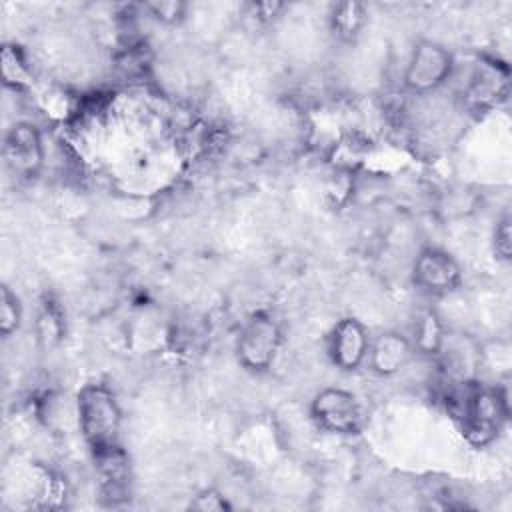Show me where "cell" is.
I'll list each match as a JSON object with an SVG mask.
<instances>
[{
    "label": "cell",
    "mask_w": 512,
    "mask_h": 512,
    "mask_svg": "<svg viewBox=\"0 0 512 512\" xmlns=\"http://www.w3.org/2000/svg\"><path fill=\"white\" fill-rule=\"evenodd\" d=\"M454 386H458L454 418L458 420L460 434L474 448L490 446L508 422V396L498 386H486L476 380Z\"/></svg>",
    "instance_id": "obj_1"
},
{
    "label": "cell",
    "mask_w": 512,
    "mask_h": 512,
    "mask_svg": "<svg viewBox=\"0 0 512 512\" xmlns=\"http://www.w3.org/2000/svg\"><path fill=\"white\" fill-rule=\"evenodd\" d=\"M76 414L80 434L94 458L122 448V408L106 384H84L76 394Z\"/></svg>",
    "instance_id": "obj_2"
},
{
    "label": "cell",
    "mask_w": 512,
    "mask_h": 512,
    "mask_svg": "<svg viewBox=\"0 0 512 512\" xmlns=\"http://www.w3.org/2000/svg\"><path fill=\"white\" fill-rule=\"evenodd\" d=\"M284 334L280 322L266 310L252 312L242 324L236 338V360L238 364L252 372H268L280 352Z\"/></svg>",
    "instance_id": "obj_3"
},
{
    "label": "cell",
    "mask_w": 512,
    "mask_h": 512,
    "mask_svg": "<svg viewBox=\"0 0 512 512\" xmlns=\"http://www.w3.org/2000/svg\"><path fill=\"white\" fill-rule=\"evenodd\" d=\"M452 72L454 54L444 44L424 38L412 46L402 82L414 94H428L444 86Z\"/></svg>",
    "instance_id": "obj_4"
},
{
    "label": "cell",
    "mask_w": 512,
    "mask_h": 512,
    "mask_svg": "<svg viewBox=\"0 0 512 512\" xmlns=\"http://www.w3.org/2000/svg\"><path fill=\"white\" fill-rule=\"evenodd\" d=\"M4 164L20 180H32L44 166V138L36 124L28 120L14 122L4 136Z\"/></svg>",
    "instance_id": "obj_5"
},
{
    "label": "cell",
    "mask_w": 512,
    "mask_h": 512,
    "mask_svg": "<svg viewBox=\"0 0 512 512\" xmlns=\"http://www.w3.org/2000/svg\"><path fill=\"white\" fill-rule=\"evenodd\" d=\"M310 416L318 428L332 434H356L362 426V410L358 398L336 386L322 388L310 402Z\"/></svg>",
    "instance_id": "obj_6"
},
{
    "label": "cell",
    "mask_w": 512,
    "mask_h": 512,
    "mask_svg": "<svg viewBox=\"0 0 512 512\" xmlns=\"http://www.w3.org/2000/svg\"><path fill=\"white\" fill-rule=\"evenodd\" d=\"M462 282L460 262L444 248L426 246L412 264V284L428 296H446Z\"/></svg>",
    "instance_id": "obj_7"
},
{
    "label": "cell",
    "mask_w": 512,
    "mask_h": 512,
    "mask_svg": "<svg viewBox=\"0 0 512 512\" xmlns=\"http://www.w3.org/2000/svg\"><path fill=\"white\" fill-rule=\"evenodd\" d=\"M368 346V330L354 316L340 318L330 330L328 356L330 362L342 372H356L362 364H366Z\"/></svg>",
    "instance_id": "obj_8"
},
{
    "label": "cell",
    "mask_w": 512,
    "mask_h": 512,
    "mask_svg": "<svg viewBox=\"0 0 512 512\" xmlns=\"http://www.w3.org/2000/svg\"><path fill=\"white\" fill-rule=\"evenodd\" d=\"M412 356H414L412 340L402 332L386 330L370 338L366 364L376 376L390 378L402 372L410 364Z\"/></svg>",
    "instance_id": "obj_9"
},
{
    "label": "cell",
    "mask_w": 512,
    "mask_h": 512,
    "mask_svg": "<svg viewBox=\"0 0 512 512\" xmlns=\"http://www.w3.org/2000/svg\"><path fill=\"white\" fill-rule=\"evenodd\" d=\"M366 6L356 0L332 4L328 14V28L340 42H354L366 26Z\"/></svg>",
    "instance_id": "obj_10"
},
{
    "label": "cell",
    "mask_w": 512,
    "mask_h": 512,
    "mask_svg": "<svg viewBox=\"0 0 512 512\" xmlns=\"http://www.w3.org/2000/svg\"><path fill=\"white\" fill-rule=\"evenodd\" d=\"M444 336H446V328H444L438 312L430 308V310L420 312V316L416 318L414 336L410 340H412L414 352H420L426 356H436L444 342Z\"/></svg>",
    "instance_id": "obj_11"
},
{
    "label": "cell",
    "mask_w": 512,
    "mask_h": 512,
    "mask_svg": "<svg viewBox=\"0 0 512 512\" xmlns=\"http://www.w3.org/2000/svg\"><path fill=\"white\" fill-rule=\"evenodd\" d=\"M64 332H66V326H64V314H62L60 306L56 302H52L50 298H46L36 316L38 342L44 348H52L62 342Z\"/></svg>",
    "instance_id": "obj_12"
},
{
    "label": "cell",
    "mask_w": 512,
    "mask_h": 512,
    "mask_svg": "<svg viewBox=\"0 0 512 512\" xmlns=\"http://www.w3.org/2000/svg\"><path fill=\"white\" fill-rule=\"evenodd\" d=\"M0 66H2L4 86L12 88V90H20V88H24L32 82V74H30V68L26 64V58H24L22 50L16 44H4L2 46Z\"/></svg>",
    "instance_id": "obj_13"
},
{
    "label": "cell",
    "mask_w": 512,
    "mask_h": 512,
    "mask_svg": "<svg viewBox=\"0 0 512 512\" xmlns=\"http://www.w3.org/2000/svg\"><path fill=\"white\" fill-rule=\"evenodd\" d=\"M22 324V304L18 294L8 286H0V334L10 338Z\"/></svg>",
    "instance_id": "obj_14"
},
{
    "label": "cell",
    "mask_w": 512,
    "mask_h": 512,
    "mask_svg": "<svg viewBox=\"0 0 512 512\" xmlns=\"http://www.w3.org/2000/svg\"><path fill=\"white\" fill-rule=\"evenodd\" d=\"M144 10L164 26H178L186 18L188 4L180 0H156V2H146Z\"/></svg>",
    "instance_id": "obj_15"
},
{
    "label": "cell",
    "mask_w": 512,
    "mask_h": 512,
    "mask_svg": "<svg viewBox=\"0 0 512 512\" xmlns=\"http://www.w3.org/2000/svg\"><path fill=\"white\" fill-rule=\"evenodd\" d=\"M188 508L198 512H228L232 506L216 488H204L190 500Z\"/></svg>",
    "instance_id": "obj_16"
},
{
    "label": "cell",
    "mask_w": 512,
    "mask_h": 512,
    "mask_svg": "<svg viewBox=\"0 0 512 512\" xmlns=\"http://www.w3.org/2000/svg\"><path fill=\"white\" fill-rule=\"evenodd\" d=\"M492 250H494V256L502 262H508L512 258V230H510V218L508 216L500 218L496 228H494Z\"/></svg>",
    "instance_id": "obj_17"
},
{
    "label": "cell",
    "mask_w": 512,
    "mask_h": 512,
    "mask_svg": "<svg viewBox=\"0 0 512 512\" xmlns=\"http://www.w3.org/2000/svg\"><path fill=\"white\" fill-rule=\"evenodd\" d=\"M282 8H284L282 2H260L254 6V12L258 18H270V16L274 18Z\"/></svg>",
    "instance_id": "obj_18"
}]
</instances>
